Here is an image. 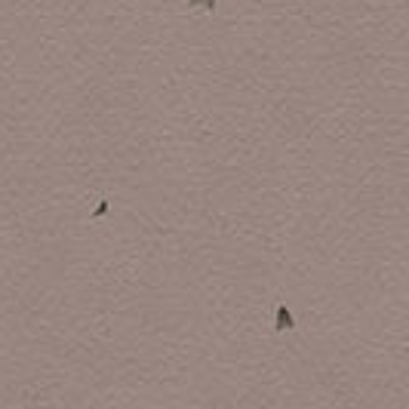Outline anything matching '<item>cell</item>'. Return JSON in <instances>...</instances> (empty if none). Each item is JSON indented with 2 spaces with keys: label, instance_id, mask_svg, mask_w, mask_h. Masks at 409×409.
<instances>
[{
  "label": "cell",
  "instance_id": "2",
  "mask_svg": "<svg viewBox=\"0 0 409 409\" xmlns=\"http://www.w3.org/2000/svg\"><path fill=\"white\" fill-rule=\"evenodd\" d=\"M188 6H194V10H216V0H188Z\"/></svg>",
  "mask_w": 409,
  "mask_h": 409
},
{
  "label": "cell",
  "instance_id": "1",
  "mask_svg": "<svg viewBox=\"0 0 409 409\" xmlns=\"http://www.w3.org/2000/svg\"><path fill=\"white\" fill-rule=\"evenodd\" d=\"M293 326H295V323H293V314H289L286 308L280 305V308H277V326H274V329H277V333H286V329H293Z\"/></svg>",
  "mask_w": 409,
  "mask_h": 409
}]
</instances>
